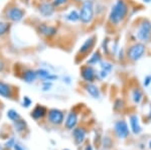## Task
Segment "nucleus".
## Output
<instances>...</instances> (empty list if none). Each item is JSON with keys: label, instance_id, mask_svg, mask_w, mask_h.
Masks as SVG:
<instances>
[{"label": "nucleus", "instance_id": "nucleus-1", "mask_svg": "<svg viewBox=\"0 0 151 150\" xmlns=\"http://www.w3.org/2000/svg\"><path fill=\"white\" fill-rule=\"evenodd\" d=\"M128 11V4L124 0H117L113 4L110 13H109V21L114 25H118L126 18Z\"/></svg>", "mask_w": 151, "mask_h": 150}, {"label": "nucleus", "instance_id": "nucleus-2", "mask_svg": "<svg viewBox=\"0 0 151 150\" xmlns=\"http://www.w3.org/2000/svg\"><path fill=\"white\" fill-rule=\"evenodd\" d=\"M94 2L93 0H84L80 9V20L83 24H90L94 19Z\"/></svg>", "mask_w": 151, "mask_h": 150}, {"label": "nucleus", "instance_id": "nucleus-3", "mask_svg": "<svg viewBox=\"0 0 151 150\" xmlns=\"http://www.w3.org/2000/svg\"><path fill=\"white\" fill-rule=\"evenodd\" d=\"M137 38L142 42H149L151 38V21L149 19L144 18L138 24V29L136 32Z\"/></svg>", "mask_w": 151, "mask_h": 150}, {"label": "nucleus", "instance_id": "nucleus-4", "mask_svg": "<svg viewBox=\"0 0 151 150\" xmlns=\"http://www.w3.org/2000/svg\"><path fill=\"white\" fill-rule=\"evenodd\" d=\"M145 50L146 47L144 43L136 42L128 47L127 52H126V57H128V60H132V62H137V60H139L142 57Z\"/></svg>", "mask_w": 151, "mask_h": 150}, {"label": "nucleus", "instance_id": "nucleus-5", "mask_svg": "<svg viewBox=\"0 0 151 150\" xmlns=\"http://www.w3.org/2000/svg\"><path fill=\"white\" fill-rule=\"evenodd\" d=\"M4 15L7 20L11 21V22H19L21 21L25 15V11L22 8L18 6H9L4 12Z\"/></svg>", "mask_w": 151, "mask_h": 150}, {"label": "nucleus", "instance_id": "nucleus-6", "mask_svg": "<svg viewBox=\"0 0 151 150\" xmlns=\"http://www.w3.org/2000/svg\"><path fill=\"white\" fill-rule=\"evenodd\" d=\"M37 32L47 38L53 37L58 33V28L53 25H48L47 23H40L36 27Z\"/></svg>", "mask_w": 151, "mask_h": 150}, {"label": "nucleus", "instance_id": "nucleus-7", "mask_svg": "<svg viewBox=\"0 0 151 150\" xmlns=\"http://www.w3.org/2000/svg\"><path fill=\"white\" fill-rule=\"evenodd\" d=\"M48 121L53 125H60L63 123L65 118V115L63 111L58 110V109H50L47 113Z\"/></svg>", "mask_w": 151, "mask_h": 150}, {"label": "nucleus", "instance_id": "nucleus-8", "mask_svg": "<svg viewBox=\"0 0 151 150\" xmlns=\"http://www.w3.org/2000/svg\"><path fill=\"white\" fill-rule=\"evenodd\" d=\"M97 36L96 35H92L90 37H88L85 42L81 45L79 50V54L82 55H87L89 52H91V50H93V47H95V43H96Z\"/></svg>", "mask_w": 151, "mask_h": 150}, {"label": "nucleus", "instance_id": "nucleus-9", "mask_svg": "<svg viewBox=\"0 0 151 150\" xmlns=\"http://www.w3.org/2000/svg\"><path fill=\"white\" fill-rule=\"evenodd\" d=\"M81 76L84 81H86L87 83H93L95 78H96V72L93 69L92 66H84L81 69Z\"/></svg>", "mask_w": 151, "mask_h": 150}, {"label": "nucleus", "instance_id": "nucleus-10", "mask_svg": "<svg viewBox=\"0 0 151 150\" xmlns=\"http://www.w3.org/2000/svg\"><path fill=\"white\" fill-rule=\"evenodd\" d=\"M115 132L119 138H126L129 135V129L127 123L124 120H119L115 123Z\"/></svg>", "mask_w": 151, "mask_h": 150}, {"label": "nucleus", "instance_id": "nucleus-11", "mask_svg": "<svg viewBox=\"0 0 151 150\" xmlns=\"http://www.w3.org/2000/svg\"><path fill=\"white\" fill-rule=\"evenodd\" d=\"M55 11V7L50 2H42L38 5V12L43 17H50Z\"/></svg>", "mask_w": 151, "mask_h": 150}, {"label": "nucleus", "instance_id": "nucleus-12", "mask_svg": "<svg viewBox=\"0 0 151 150\" xmlns=\"http://www.w3.org/2000/svg\"><path fill=\"white\" fill-rule=\"evenodd\" d=\"M77 123H78V115L76 112L72 111V112H70L69 115H68L67 119H65V127H67V129L73 130L76 127Z\"/></svg>", "mask_w": 151, "mask_h": 150}, {"label": "nucleus", "instance_id": "nucleus-13", "mask_svg": "<svg viewBox=\"0 0 151 150\" xmlns=\"http://www.w3.org/2000/svg\"><path fill=\"white\" fill-rule=\"evenodd\" d=\"M73 135H74L76 144L80 145V144H82L85 140V137H86V130H85L84 128H75L74 132H73Z\"/></svg>", "mask_w": 151, "mask_h": 150}, {"label": "nucleus", "instance_id": "nucleus-14", "mask_svg": "<svg viewBox=\"0 0 151 150\" xmlns=\"http://www.w3.org/2000/svg\"><path fill=\"white\" fill-rule=\"evenodd\" d=\"M0 96H1L2 98H5V99L11 98L12 89H11L10 85L0 81Z\"/></svg>", "mask_w": 151, "mask_h": 150}, {"label": "nucleus", "instance_id": "nucleus-15", "mask_svg": "<svg viewBox=\"0 0 151 150\" xmlns=\"http://www.w3.org/2000/svg\"><path fill=\"white\" fill-rule=\"evenodd\" d=\"M45 114H47V109L41 105H37V106H35L32 111H31L30 116L35 120H38V119H40V118H42Z\"/></svg>", "mask_w": 151, "mask_h": 150}, {"label": "nucleus", "instance_id": "nucleus-16", "mask_svg": "<svg viewBox=\"0 0 151 150\" xmlns=\"http://www.w3.org/2000/svg\"><path fill=\"white\" fill-rule=\"evenodd\" d=\"M129 120H130V126H131V129H132V132L134 134H139L141 132V127L139 124L138 116L135 114L131 115L130 118H129Z\"/></svg>", "mask_w": 151, "mask_h": 150}, {"label": "nucleus", "instance_id": "nucleus-17", "mask_svg": "<svg viewBox=\"0 0 151 150\" xmlns=\"http://www.w3.org/2000/svg\"><path fill=\"white\" fill-rule=\"evenodd\" d=\"M21 78H22L23 81L26 82V83H32V82L35 81V79L37 78V77H36L35 71H33V70H31V69H27L23 71Z\"/></svg>", "mask_w": 151, "mask_h": 150}, {"label": "nucleus", "instance_id": "nucleus-18", "mask_svg": "<svg viewBox=\"0 0 151 150\" xmlns=\"http://www.w3.org/2000/svg\"><path fill=\"white\" fill-rule=\"evenodd\" d=\"M85 88H86L87 93L91 97H93L94 99L100 98V91H99V88L96 86V85H94L92 83H88Z\"/></svg>", "mask_w": 151, "mask_h": 150}, {"label": "nucleus", "instance_id": "nucleus-19", "mask_svg": "<svg viewBox=\"0 0 151 150\" xmlns=\"http://www.w3.org/2000/svg\"><path fill=\"white\" fill-rule=\"evenodd\" d=\"M101 59H102L101 52H100L99 50H97V52H95L94 54L91 55V57L88 60L87 65H89V66L97 65V64H99V62H101Z\"/></svg>", "mask_w": 151, "mask_h": 150}, {"label": "nucleus", "instance_id": "nucleus-20", "mask_svg": "<svg viewBox=\"0 0 151 150\" xmlns=\"http://www.w3.org/2000/svg\"><path fill=\"white\" fill-rule=\"evenodd\" d=\"M65 19L70 22H76V21L80 20V14L77 10H70L69 13L65 15Z\"/></svg>", "mask_w": 151, "mask_h": 150}, {"label": "nucleus", "instance_id": "nucleus-21", "mask_svg": "<svg viewBox=\"0 0 151 150\" xmlns=\"http://www.w3.org/2000/svg\"><path fill=\"white\" fill-rule=\"evenodd\" d=\"M142 92H141L140 89H134L133 92H132V99H133V102L135 104H138L141 102L142 100Z\"/></svg>", "mask_w": 151, "mask_h": 150}, {"label": "nucleus", "instance_id": "nucleus-22", "mask_svg": "<svg viewBox=\"0 0 151 150\" xmlns=\"http://www.w3.org/2000/svg\"><path fill=\"white\" fill-rule=\"evenodd\" d=\"M35 72H36V77L40 78L41 80H43V81H45V80L47 79V77L50 75V71H47V70H45V69H38V70H36Z\"/></svg>", "mask_w": 151, "mask_h": 150}, {"label": "nucleus", "instance_id": "nucleus-23", "mask_svg": "<svg viewBox=\"0 0 151 150\" xmlns=\"http://www.w3.org/2000/svg\"><path fill=\"white\" fill-rule=\"evenodd\" d=\"M10 30V23L5 21H0V36H3Z\"/></svg>", "mask_w": 151, "mask_h": 150}, {"label": "nucleus", "instance_id": "nucleus-24", "mask_svg": "<svg viewBox=\"0 0 151 150\" xmlns=\"http://www.w3.org/2000/svg\"><path fill=\"white\" fill-rule=\"evenodd\" d=\"M26 127V123L24 120H21V119H18L16 121H14V128L17 132H21L25 129Z\"/></svg>", "mask_w": 151, "mask_h": 150}, {"label": "nucleus", "instance_id": "nucleus-25", "mask_svg": "<svg viewBox=\"0 0 151 150\" xmlns=\"http://www.w3.org/2000/svg\"><path fill=\"white\" fill-rule=\"evenodd\" d=\"M6 115H7V118H8L9 120L13 121V122L18 119H20V116H19L18 112L16 110H13V109H10V110L7 111Z\"/></svg>", "mask_w": 151, "mask_h": 150}, {"label": "nucleus", "instance_id": "nucleus-26", "mask_svg": "<svg viewBox=\"0 0 151 150\" xmlns=\"http://www.w3.org/2000/svg\"><path fill=\"white\" fill-rule=\"evenodd\" d=\"M101 70L104 72H107L108 74H110V72L113 70V65L108 62H101Z\"/></svg>", "mask_w": 151, "mask_h": 150}, {"label": "nucleus", "instance_id": "nucleus-27", "mask_svg": "<svg viewBox=\"0 0 151 150\" xmlns=\"http://www.w3.org/2000/svg\"><path fill=\"white\" fill-rule=\"evenodd\" d=\"M69 1H70V0H52V5L55 7V8H58V7L67 4Z\"/></svg>", "mask_w": 151, "mask_h": 150}, {"label": "nucleus", "instance_id": "nucleus-28", "mask_svg": "<svg viewBox=\"0 0 151 150\" xmlns=\"http://www.w3.org/2000/svg\"><path fill=\"white\" fill-rule=\"evenodd\" d=\"M32 104V101H31V99L29 98L28 96H24L23 99H22V106L24 108H28L30 107V105Z\"/></svg>", "mask_w": 151, "mask_h": 150}, {"label": "nucleus", "instance_id": "nucleus-29", "mask_svg": "<svg viewBox=\"0 0 151 150\" xmlns=\"http://www.w3.org/2000/svg\"><path fill=\"white\" fill-rule=\"evenodd\" d=\"M52 83L50 81H45L42 83V91L43 92H47L50 90V88H52Z\"/></svg>", "mask_w": 151, "mask_h": 150}, {"label": "nucleus", "instance_id": "nucleus-30", "mask_svg": "<svg viewBox=\"0 0 151 150\" xmlns=\"http://www.w3.org/2000/svg\"><path fill=\"white\" fill-rule=\"evenodd\" d=\"M108 44H109V38H105L103 43H102V48H103L104 52L106 55L109 54V47H108Z\"/></svg>", "mask_w": 151, "mask_h": 150}, {"label": "nucleus", "instance_id": "nucleus-31", "mask_svg": "<svg viewBox=\"0 0 151 150\" xmlns=\"http://www.w3.org/2000/svg\"><path fill=\"white\" fill-rule=\"evenodd\" d=\"M123 107V101L121 100V99H117L115 101V103H114V109L117 111L119 110V109H121Z\"/></svg>", "mask_w": 151, "mask_h": 150}, {"label": "nucleus", "instance_id": "nucleus-32", "mask_svg": "<svg viewBox=\"0 0 151 150\" xmlns=\"http://www.w3.org/2000/svg\"><path fill=\"white\" fill-rule=\"evenodd\" d=\"M14 145H15V140H14L13 137H11V138L5 143V146L7 147V148H11V147H14Z\"/></svg>", "mask_w": 151, "mask_h": 150}, {"label": "nucleus", "instance_id": "nucleus-33", "mask_svg": "<svg viewBox=\"0 0 151 150\" xmlns=\"http://www.w3.org/2000/svg\"><path fill=\"white\" fill-rule=\"evenodd\" d=\"M150 84H151V76H146L144 78L143 85H144V87H148Z\"/></svg>", "mask_w": 151, "mask_h": 150}, {"label": "nucleus", "instance_id": "nucleus-34", "mask_svg": "<svg viewBox=\"0 0 151 150\" xmlns=\"http://www.w3.org/2000/svg\"><path fill=\"white\" fill-rule=\"evenodd\" d=\"M14 149H15V150H24L22 147H21L20 145L17 144V143H15V145H14Z\"/></svg>", "mask_w": 151, "mask_h": 150}, {"label": "nucleus", "instance_id": "nucleus-35", "mask_svg": "<svg viewBox=\"0 0 151 150\" xmlns=\"http://www.w3.org/2000/svg\"><path fill=\"white\" fill-rule=\"evenodd\" d=\"M85 150H93V147H92L91 146V145H87V146H86V148H85Z\"/></svg>", "mask_w": 151, "mask_h": 150}, {"label": "nucleus", "instance_id": "nucleus-36", "mask_svg": "<svg viewBox=\"0 0 151 150\" xmlns=\"http://www.w3.org/2000/svg\"><path fill=\"white\" fill-rule=\"evenodd\" d=\"M64 82H65L67 84H70V78H69V77H67V78H64Z\"/></svg>", "mask_w": 151, "mask_h": 150}, {"label": "nucleus", "instance_id": "nucleus-37", "mask_svg": "<svg viewBox=\"0 0 151 150\" xmlns=\"http://www.w3.org/2000/svg\"><path fill=\"white\" fill-rule=\"evenodd\" d=\"M144 2H146V3H150L151 2V0H143Z\"/></svg>", "mask_w": 151, "mask_h": 150}, {"label": "nucleus", "instance_id": "nucleus-38", "mask_svg": "<svg viewBox=\"0 0 151 150\" xmlns=\"http://www.w3.org/2000/svg\"><path fill=\"white\" fill-rule=\"evenodd\" d=\"M74 1H76V2H80V3H81V2H83L84 0H74Z\"/></svg>", "mask_w": 151, "mask_h": 150}, {"label": "nucleus", "instance_id": "nucleus-39", "mask_svg": "<svg viewBox=\"0 0 151 150\" xmlns=\"http://www.w3.org/2000/svg\"><path fill=\"white\" fill-rule=\"evenodd\" d=\"M148 119H151V110H150V112H149V115H148Z\"/></svg>", "mask_w": 151, "mask_h": 150}, {"label": "nucleus", "instance_id": "nucleus-40", "mask_svg": "<svg viewBox=\"0 0 151 150\" xmlns=\"http://www.w3.org/2000/svg\"><path fill=\"white\" fill-rule=\"evenodd\" d=\"M149 148H150V149H151V141H150V142H149Z\"/></svg>", "mask_w": 151, "mask_h": 150}, {"label": "nucleus", "instance_id": "nucleus-41", "mask_svg": "<svg viewBox=\"0 0 151 150\" xmlns=\"http://www.w3.org/2000/svg\"><path fill=\"white\" fill-rule=\"evenodd\" d=\"M0 150H2V148H1V146H0Z\"/></svg>", "mask_w": 151, "mask_h": 150}, {"label": "nucleus", "instance_id": "nucleus-42", "mask_svg": "<svg viewBox=\"0 0 151 150\" xmlns=\"http://www.w3.org/2000/svg\"><path fill=\"white\" fill-rule=\"evenodd\" d=\"M64 150H70V149H64Z\"/></svg>", "mask_w": 151, "mask_h": 150}]
</instances>
